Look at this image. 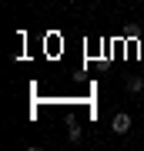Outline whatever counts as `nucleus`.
<instances>
[{
    "mask_svg": "<svg viewBox=\"0 0 144 151\" xmlns=\"http://www.w3.org/2000/svg\"><path fill=\"white\" fill-rule=\"evenodd\" d=\"M111 128H114V134H128V131H131V118H128L124 111H117L114 121H111Z\"/></svg>",
    "mask_w": 144,
    "mask_h": 151,
    "instance_id": "nucleus-1",
    "label": "nucleus"
},
{
    "mask_svg": "<svg viewBox=\"0 0 144 151\" xmlns=\"http://www.w3.org/2000/svg\"><path fill=\"white\" fill-rule=\"evenodd\" d=\"M141 91H144V77L131 74V77H128V94H141Z\"/></svg>",
    "mask_w": 144,
    "mask_h": 151,
    "instance_id": "nucleus-2",
    "label": "nucleus"
},
{
    "mask_svg": "<svg viewBox=\"0 0 144 151\" xmlns=\"http://www.w3.org/2000/svg\"><path fill=\"white\" fill-rule=\"evenodd\" d=\"M67 138L70 141H80V124H70V128H67Z\"/></svg>",
    "mask_w": 144,
    "mask_h": 151,
    "instance_id": "nucleus-3",
    "label": "nucleus"
}]
</instances>
